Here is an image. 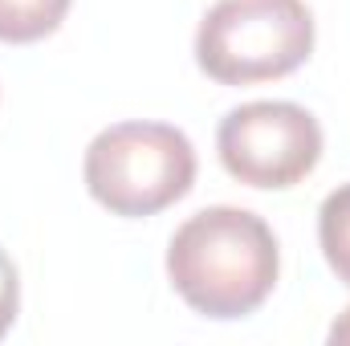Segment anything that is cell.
Returning <instances> with one entry per match:
<instances>
[{
	"mask_svg": "<svg viewBox=\"0 0 350 346\" xmlns=\"http://www.w3.org/2000/svg\"><path fill=\"white\" fill-rule=\"evenodd\" d=\"M281 273V249L265 216L216 204L187 216L167 241V281L204 318L237 322L257 314Z\"/></svg>",
	"mask_w": 350,
	"mask_h": 346,
	"instance_id": "1",
	"label": "cell"
},
{
	"mask_svg": "<svg viewBox=\"0 0 350 346\" xmlns=\"http://www.w3.org/2000/svg\"><path fill=\"white\" fill-rule=\"evenodd\" d=\"M86 191L122 220L179 204L196 183V147L167 122H114L94 135L82 159Z\"/></svg>",
	"mask_w": 350,
	"mask_h": 346,
	"instance_id": "2",
	"label": "cell"
},
{
	"mask_svg": "<svg viewBox=\"0 0 350 346\" xmlns=\"http://www.w3.org/2000/svg\"><path fill=\"white\" fill-rule=\"evenodd\" d=\"M314 53L306 0H216L196 29V66L220 86L289 78Z\"/></svg>",
	"mask_w": 350,
	"mask_h": 346,
	"instance_id": "3",
	"label": "cell"
},
{
	"mask_svg": "<svg viewBox=\"0 0 350 346\" xmlns=\"http://www.w3.org/2000/svg\"><path fill=\"white\" fill-rule=\"evenodd\" d=\"M216 151L237 183L285 191L318 168L322 127L297 102H245L220 118Z\"/></svg>",
	"mask_w": 350,
	"mask_h": 346,
	"instance_id": "4",
	"label": "cell"
},
{
	"mask_svg": "<svg viewBox=\"0 0 350 346\" xmlns=\"http://www.w3.org/2000/svg\"><path fill=\"white\" fill-rule=\"evenodd\" d=\"M74 0H0V41L33 45L62 29Z\"/></svg>",
	"mask_w": 350,
	"mask_h": 346,
	"instance_id": "5",
	"label": "cell"
},
{
	"mask_svg": "<svg viewBox=\"0 0 350 346\" xmlns=\"http://www.w3.org/2000/svg\"><path fill=\"white\" fill-rule=\"evenodd\" d=\"M318 245L334 277L350 285V183L334 187L318 208Z\"/></svg>",
	"mask_w": 350,
	"mask_h": 346,
	"instance_id": "6",
	"label": "cell"
},
{
	"mask_svg": "<svg viewBox=\"0 0 350 346\" xmlns=\"http://www.w3.org/2000/svg\"><path fill=\"white\" fill-rule=\"evenodd\" d=\"M16 310H21V273H16L12 257L0 249V338L12 330Z\"/></svg>",
	"mask_w": 350,
	"mask_h": 346,
	"instance_id": "7",
	"label": "cell"
},
{
	"mask_svg": "<svg viewBox=\"0 0 350 346\" xmlns=\"http://www.w3.org/2000/svg\"><path fill=\"white\" fill-rule=\"evenodd\" d=\"M330 343L334 346H350V306L342 310V318L330 326Z\"/></svg>",
	"mask_w": 350,
	"mask_h": 346,
	"instance_id": "8",
	"label": "cell"
}]
</instances>
